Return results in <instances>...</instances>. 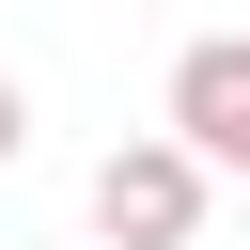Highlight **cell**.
I'll list each match as a JSON object with an SVG mask.
<instances>
[{"label":"cell","instance_id":"6da1fadb","mask_svg":"<svg viewBox=\"0 0 250 250\" xmlns=\"http://www.w3.org/2000/svg\"><path fill=\"white\" fill-rule=\"evenodd\" d=\"M203 188H219V172H203L188 141H109V156H94V250H188V234H203Z\"/></svg>","mask_w":250,"mask_h":250},{"label":"cell","instance_id":"7a4b0ae2","mask_svg":"<svg viewBox=\"0 0 250 250\" xmlns=\"http://www.w3.org/2000/svg\"><path fill=\"white\" fill-rule=\"evenodd\" d=\"M172 141H188L203 172H250V31H203V47L172 62Z\"/></svg>","mask_w":250,"mask_h":250},{"label":"cell","instance_id":"3957f363","mask_svg":"<svg viewBox=\"0 0 250 250\" xmlns=\"http://www.w3.org/2000/svg\"><path fill=\"white\" fill-rule=\"evenodd\" d=\"M16 156H31V94L0 78V172H16Z\"/></svg>","mask_w":250,"mask_h":250}]
</instances>
